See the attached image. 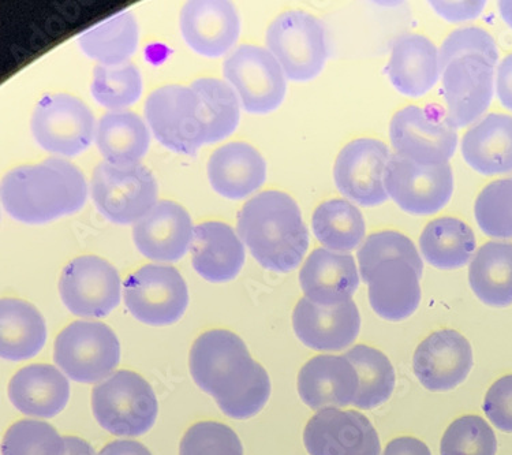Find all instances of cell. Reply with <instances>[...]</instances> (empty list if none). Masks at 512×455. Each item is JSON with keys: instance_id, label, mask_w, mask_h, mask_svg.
I'll return each instance as SVG.
<instances>
[{"instance_id": "40", "label": "cell", "mask_w": 512, "mask_h": 455, "mask_svg": "<svg viewBox=\"0 0 512 455\" xmlns=\"http://www.w3.org/2000/svg\"><path fill=\"white\" fill-rule=\"evenodd\" d=\"M65 438L52 425L21 420L11 425L2 443L3 455H65Z\"/></svg>"}, {"instance_id": "12", "label": "cell", "mask_w": 512, "mask_h": 455, "mask_svg": "<svg viewBox=\"0 0 512 455\" xmlns=\"http://www.w3.org/2000/svg\"><path fill=\"white\" fill-rule=\"evenodd\" d=\"M223 74L250 114L272 113L286 96L282 66L263 47L239 46L224 61Z\"/></svg>"}, {"instance_id": "20", "label": "cell", "mask_w": 512, "mask_h": 455, "mask_svg": "<svg viewBox=\"0 0 512 455\" xmlns=\"http://www.w3.org/2000/svg\"><path fill=\"white\" fill-rule=\"evenodd\" d=\"M181 32L197 54L218 58L237 43L241 21L231 2L192 0L181 11Z\"/></svg>"}, {"instance_id": "9", "label": "cell", "mask_w": 512, "mask_h": 455, "mask_svg": "<svg viewBox=\"0 0 512 455\" xmlns=\"http://www.w3.org/2000/svg\"><path fill=\"white\" fill-rule=\"evenodd\" d=\"M390 139L396 154L420 166H444L455 154L457 129L440 107L409 106L391 119Z\"/></svg>"}, {"instance_id": "21", "label": "cell", "mask_w": 512, "mask_h": 455, "mask_svg": "<svg viewBox=\"0 0 512 455\" xmlns=\"http://www.w3.org/2000/svg\"><path fill=\"white\" fill-rule=\"evenodd\" d=\"M194 236L188 211L174 201H159L133 229L138 251L149 260L174 263L190 251Z\"/></svg>"}, {"instance_id": "6", "label": "cell", "mask_w": 512, "mask_h": 455, "mask_svg": "<svg viewBox=\"0 0 512 455\" xmlns=\"http://www.w3.org/2000/svg\"><path fill=\"white\" fill-rule=\"evenodd\" d=\"M91 193L97 210L115 225H136L159 203L158 182L142 164L100 163L92 174Z\"/></svg>"}, {"instance_id": "48", "label": "cell", "mask_w": 512, "mask_h": 455, "mask_svg": "<svg viewBox=\"0 0 512 455\" xmlns=\"http://www.w3.org/2000/svg\"><path fill=\"white\" fill-rule=\"evenodd\" d=\"M383 455H432V453L422 440L402 436V438L391 440Z\"/></svg>"}, {"instance_id": "37", "label": "cell", "mask_w": 512, "mask_h": 455, "mask_svg": "<svg viewBox=\"0 0 512 455\" xmlns=\"http://www.w3.org/2000/svg\"><path fill=\"white\" fill-rule=\"evenodd\" d=\"M190 87L200 99L207 128V143H218L233 134L241 119V111L238 95L229 82L200 78L192 82Z\"/></svg>"}, {"instance_id": "22", "label": "cell", "mask_w": 512, "mask_h": 455, "mask_svg": "<svg viewBox=\"0 0 512 455\" xmlns=\"http://www.w3.org/2000/svg\"><path fill=\"white\" fill-rule=\"evenodd\" d=\"M293 327L298 339L320 352H339L353 345L361 330V316L354 301L338 307H320L301 298L293 313Z\"/></svg>"}, {"instance_id": "2", "label": "cell", "mask_w": 512, "mask_h": 455, "mask_svg": "<svg viewBox=\"0 0 512 455\" xmlns=\"http://www.w3.org/2000/svg\"><path fill=\"white\" fill-rule=\"evenodd\" d=\"M88 199L84 174L69 160L51 158L17 167L2 181V205L25 225H44L76 214Z\"/></svg>"}, {"instance_id": "18", "label": "cell", "mask_w": 512, "mask_h": 455, "mask_svg": "<svg viewBox=\"0 0 512 455\" xmlns=\"http://www.w3.org/2000/svg\"><path fill=\"white\" fill-rule=\"evenodd\" d=\"M304 443L310 455H380L379 435L357 410H319L306 424Z\"/></svg>"}, {"instance_id": "50", "label": "cell", "mask_w": 512, "mask_h": 455, "mask_svg": "<svg viewBox=\"0 0 512 455\" xmlns=\"http://www.w3.org/2000/svg\"><path fill=\"white\" fill-rule=\"evenodd\" d=\"M65 443V455H96L87 440L76 438V436H66Z\"/></svg>"}, {"instance_id": "44", "label": "cell", "mask_w": 512, "mask_h": 455, "mask_svg": "<svg viewBox=\"0 0 512 455\" xmlns=\"http://www.w3.org/2000/svg\"><path fill=\"white\" fill-rule=\"evenodd\" d=\"M388 256H405L422 263L420 253H418L413 241L398 233V231L392 230L372 234V236L366 238L357 253L360 268L369 266L373 261Z\"/></svg>"}, {"instance_id": "4", "label": "cell", "mask_w": 512, "mask_h": 455, "mask_svg": "<svg viewBox=\"0 0 512 455\" xmlns=\"http://www.w3.org/2000/svg\"><path fill=\"white\" fill-rule=\"evenodd\" d=\"M97 423L115 436L147 434L158 417V399L151 384L140 375L119 371L92 391Z\"/></svg>"}, {"instance_id": "45", "label": "cell", "mask_w": 512, "mask_h": 455, "mask_svg": "<svg viewBox=\"0 0 512 455\" xmlns=\"http://www.w3.org/2000/svg\"><path fill=\"white\" fill-rule=\"evenodd\" d=\"M482 408L497 430L512 434V375L503 376L492 384Z\"/></svg>"}, {"instance_id": "42", "label": "cell", "mask_w": 512, "mask_h": 455, "mask_svg": "<svg viewBox=\"0 0 512 455\" xmlns=\"http://www.w3.org/2000/svg\"><path fill=\"white\" fill-rule=\"evenodd\" d=\"M179 455H244V447L227 425L201 421L183 436Z\"/></svg>"}, {"instance_id": "3", "label": "cell", "mask_w": 512, "mask_h": 455, "mask_svg": "<svg viewBox=\"0 0 512 455\" xmlns=\"http://www.w3.org/2000/svg\"><path fill=\"white\" fill-rule=\"evenodd\" d=\"M237 230L257 263L269 271H294L308 252L309 231L300 207L279 190L250 199L239 211Z\"/></svg>"}, {"instance_id": "30", "label": "cell", "mask_w": 512, "mask_h": 455, "mask_svg": "<svg viewBox=\"0 0 512 455\" xmlns=\"http://www.w3.org/2000/svg\"><path fill=\"white\" fill-rule=\"evenodd\" d=\"M47 341L44 317L29 302L5 298L0 304V354L5 360L35 357Z\"/></svg>"}, {"instance_id": "39", "label": "cell", "mask_w": 512, "mask_h": 455, "mask_svg": "<svg viewBox=\"0 0 512 455\" xmlns=\"http://www.w3.org/2000/svg\"><path fill=\"white\" fill-rule=\"evenodd\" d=\"M474 214L487 236L512 238V177L485 186L477 197Z\"/></svg>"}, {"instance_id": "49", "label": "cell", "mask_w": 512, "mask_h": 455, "mask_svg": "<svg viewBox=\"0 0 512 455\" xmlns=\"http://www.w3.org/2000/svg\"><path fill=\"white\" fill-rule=\"evenodd\" d=\"M97 455H152V453L147 447L133 440H115L108 443Z\"/></svg>"}, {"instance_id": "38", "label": "cell", "mask_w": 512, "mask_h": 455, "mask_svg": "<svg viewBox=\"0 0 512 455\" xmlns=\"http://www.w3.org/2000/svg\"><path fill=\"white\" fill-rule=\"evenodd\" d=\"M92 96L100 106L122 111L140 99L142 77L132 62L118 66L99 65L93 70Z\"/></svg>"}, {"instance_id": "7", "label": "cell", "mask_w": 512, "mask_h": 455, "mask_svg": "<svg viewBox=\"0 0 512 455\" xmlns=\"http://www.w3.org/2000/svg\"><path fill=\"white\" fill-rule=\"evenodd\" d=\"M145 118L156 140L177 154L196 155L207 143L203 110L192 87L156 89L145 102Z\"/></svg>"}, {"instance_id": "23", "label": "cell", "mask_w": 512, "mask_h": 455, "mask_svg": "<svg viewBox=\"0 0 512 455\" xmlns=\"http://www.w3.org/2000/svg\"><path fill=\"white\" fill-rule=\"evenodd\" d=\"M358 389L360 379L346 356L313 357L298 375V394L313 410L353 405Z\"/></svg>"}, {"instance_id": "14", "label": "cell", "mask_w": 512, "mask_h": 455, "mask_svg": "<svg viewBox=\"0 0 512 455\" xmlns=\"http://www.w3.org/2000/svg\"><path fill=\"white\" fill-rule=\"evenodd\" d=\"M384 184L403 211L411 215H433L450 203L454 175L450 164L420 166L398 154L388 160Z\"/></svg>"}, {"instance_id": "46", "label": "cell", "mask_w": 512, "mask_h": 455, "mask_svg": "<svg viewBox=\"0 0 512 455\" xmlns=\"http://www.w3.org/2000/svg\"><path fill=\"white\" fill-rule=\"evenodd\" d=\"M431 5L444 20L461 22L474 20L480 16L485 2H431Z\"/></svg>"}, {"instance_id": "1", "label": "cell", "mask_w": 512, "mask_h": 455, "mask_svg": "<svg viewBox=\"0 0 512 455\" xmlns=\"http://www.w3.org/2000/svg\"><path fill=\"white\" fill-rule=\"evenodd\" d=\"M189 367L197 386L231 419H250L267 405L271 395L267 371L231 331L212 330L198 337L190 350Z\"/></svg>"}, {"instance_id": "36", "label": "cell", "mask_w": 512, "mask_h": 455, "mask_svg": "<svg viewBox=\"0 0 512 455\" xmlns=\"http://www.w3.org/2000/svg\"><path fill=\"white\" fill-rule=\"evenodd\" d=\"M360 379L355 408L369 410L383 405L395 389V371L386 354L371 346L357 345L345 354Z\"/></svg>"}, {"instance_id": "8", "label": "cell", "mask_w": 512, "mask_h": 455, "mask_svg": "<svg viewBox=\"0 0 512 455\" xmlns=\"http://www.w3.org/2000/svg\"><path fill=\"white\" fill-rule=\"evenodd\" d=\"M54 360L74 382H102L118 367L121 345L104 323L74 322L56 338Z\"/></svg>"}, {"instance_id": "10", "label": "cell", "mask_w": 512, "mask_h": 455, "mask_svg": "<svg viewBox=\"0 0 512 455\" xmlns=\"http://www.w3.org/2000/svg\"><path fill=\"white\" fill-rule=\"evenodd\" d=\"M31 129L44 151L73 158L91 147L97 128L87 104L67 93H55L37 103Z\"/></svg>"}, {"instance_id": "27", "label": "cell", "mask_w": 512, "mask_h": 455, "mask_svg": "<svg viewBox=\"0 0 512 455\" xmlns=\"http://www.w3.org/2000/svg\"><path fill=\"white\" fill-rule=\"evenodd\" d=\"M267 164L260 152L246 143H230L213 152L208 179L218 195L241 200L264 185Z\"/></svg>"}, {"instance_id": "34", "label": "cell", "mask_w": 512, "mask_h": 455, "mask_svg": "<svg viewBox=\"0 0 512 455\" xmlns=\"http://www.w3.org/2000/svg\"><path fill=\"white\" fill-rule=\"evenodd\" d=\"M81 50L103 66L126 63L138 47V24L130 11H121L78 37Z\"/></svg>"}, {"instance_id": "51", "label": "cell", "mask_w": 512, "mask_h": 455, "mask_svg": "<svg viewBox=\"0 0 512 455\" xmlns=\"http://www.w3.org/2000/svg\"><path fill=\"white\" fill-rule=\"evenodd\" d=\"M499 10L500 14H502L503 20L512 28V0H503V2H499Z\"/></svg>"}, {"instance_id": "32", "label": "cell", "mask_w": 512, "mask_h": 455, "mask_svg": "<svg viewBox=\"0 0 512 455\" xmlns=\"http://www.w3.org/2000/svg\"><path fill=\"white\" fill-rule=\"evenodd\" d=\"M474 294L489 307L512 305V244L492 241L482 245L469 267Z\"/></svg>"}, {"instance_id": "43", "label": "cell", "mask_w": 512, "mask_h": 455, "mask_svg": "<svg viewBox=\"0 0 512 455\" xmlns=\"http://www.w3.org/2000/svg\"><path fill=\"white\" fill-rule=\"evenodd\" d=\"M459 54H481L489 61H499V52L493 37L477 26L457 29L447 36L439 51V65Z\"/></svg>"}, {"instance_id": "11", "label": "cell", "mask_w": 512, "mask_h": 455, "mask_svg": "<svg viewBox=\"0 0 512 455\" xmlns=\"http://www.w3.org/2000/svg\"><path fill=\"white\" fill-rule=\"evenodd\" d=\"M123 300L129 312L141 323L171 326L188 308V285L174 267L149 264L127 277Z\"/></svg>"}, {"instance_id": "28", "label": "cell", "mask_w": 512, "mask_h": 455, "mask_svg": "<svg viewBox=\"0 0 512 455\" xmlns=\"http://www.w3.org/2000/svg\"><path fill=\"white\" fill-rule=\"evenodd\" d=\"M9 398L26 416L52 419L65 410L69 402V380L52 365H29L11 379Z\"/></svg>"}, {"instance_id": "13", "label": "cell", "mask_w": 512, "mask_h": 455, "mask_svg": "<svg viewBox=\"0 0 512 455\" xmlns=\"http://www.w3.org/2000/svg\"><path fill=\"white\" fill-rule=\"evenodd\" d=\"M496 63L481 54H459L439 65L447 119L455 129L477 121L493 98Z\"/></svg>"}, {"instance_id": "15", "label": "cell", "mask_w": 512, "mask_h": 455, "mask_svg": "<svg viewBox=\"0 0 512 455\" xmlns=\"http://www.w3.org/2000/svg\"><path fill=\"white\" fill-rule=\"evenodd\" d=\"M117 268L97 256H81L63 268L59 293L65 307L80 317H106L121 301Z\"/></svg>"}, {"instance_id": "47", "label": "cell", "mask_w": 512, "mask_h": 455, "mask_svg": "<svg viewBox=\"0 0 512 455\" xmlns=\"http://www.w3.org/2000/svg\"><path fill=\"white\" fill-rule=\"evenodd\" d=\"M496 92L503 106L512 111V54L497 67Z\"/></svg>"}, {"instance_id": "25", "label": "cell", "mask_w": 512, "mask_h": 455, "mask_svg": "<svg viewBox=\"0 0 512 455\" xmlns=\"http://www.w3.org/2000/svg\"><path fill=\"white\" fill-rule=\"evenodd\" d=\"M194 270L205 281H233L245 264V245L226 223L207 222L194 227L192 246Z\"/></svg>"}, {"instance_id": "33", "label": "cell", "mask_w": 512, "mask_h": 455, "mask_svg": "<svg viewBox=\"0 0 512 455\" xmlns=\"http://www.w3.org/2000/svg\"><path fill=\"white\" fill-rule=\"evenodd\" d=\"M477 241L473 230L457 218L432 220L422 231V256L439 270H457L472 259Z\"/></svg>"}, {"instance_id": "16", "label": "cell", "mask_w": 512, "mask_h": 455, "mask_svg": "<svg viewBox=\"0 0 512 455\" xmlns=\"http://www.w3.org/2000/svg\"><path fill=\"white\" fill-rule=\"evenodd\" d=\"M422 268L424 264L405 256L383 257L360 268L373 311L390 322L413 315L420 307Z\"/></svg>"}, {"instance_id": "24", "label": "cell", "mask_w": 512, "mask_h": 455, "mask_svg": "<svg viewBox=\"0 0 512 455\" xmlns=\"http://www.w3.org/2000/svg\"><path fill=\"white\" fill-rule=\"evenodd\" d=\"M305 298L320 307H338L351 301L360 286L353 256L316 249L306 259L300 272Z\"/></svg>"}, {"instance_id": "5", "label": "cell", "mask_w": 512, "mask_h": 455, "mask_svg": "<svg viewBox=\"0 0 512 455\" xmlns=\"http://www.w3.org/2000/svg\"><path fill=\"white\" fill-rule=\"evenodd\" d=\"M268 51L289 80L305 82L319 76L328 57L323 22L301 10L286 11L269 25Z\"/></svg>"}, {"instance_id": "17", "label": "cell", "mask_w": 512, "mask_h": 455, "mask_svg": "<svg viewBox=\"0 0 512 455\" xmlns=\"http://www.w3.org/2000/svg\"><path fill=\"white\" fill-rule=\"evenodd\" d=\"M390 158V148L379 140L351 141L339 152L335 162L334 178L339 192L362 207L386 203L384 174Z\"/></svg>"}, {"instance_id": "41", "label": "cell", "mask_w": 512, "mask_h": 455, "mask_svg": "<svg viewBox=\"0 0 512 455\" xmlns=\"http://www.w3.org/2000/svg\"><path fill=\"white\" fill-rule=\"evenodd\" d=\"M497 440L491 425L480 416H463L444 432L442 455H496Z\"/></svg>"}, {"instance_id": "31", "label": "cell", "mask_w": 512, "mask_h": 455, "mask_svg": "<svg viewBox=\"0 0 512 455\" xmlns=\"http://www.w3.org/2000/svg\"><path fill=\"white\" fill-rule=\"evenodd\" d=\"M151 144L148 126L137 114L111 111L103 115L96 129V145L112 166L140 164Z\"/></svg>"}, {"instance_id": "35", "label": "cell", "mask_w": 512, "mask_h": 455, "mask_svg": "<svg viewBox=\"0 0 512 455\" xmlns=\"http://www.w3.org/2000/svg\"><path fill=\"white\" fill-rule=\"evenodd\" d=\"M317 240L332 252H350L365 238L364 215L353 203L334 199L316 208L312 218Z\"/></svg>"}, {"instance_id": "29", "label": "cell", "mask_w": 512, "mask_h": 455, "mask_svg": "<svg viewBox=\"0 0 512 455\" xmlns=\"http://www.w3.org/2000/svg\"><path fill=\"white\" fill-rule=\"evenodd\" d=\"M466 163L484 175L512 171V117L489 114L467 130L462 140Z\"/></svg>"}, {"instance_id": "19", "label": "cell", "mask_w": 512, "mask_h": 455, "mask_svg": "<svg viewBox=\"0 0 512 455\" xmlns=\"http://www.w3.org/2000/svg\"><path fill=\"white\" fill-rule=\"evenodd\" d=\"M413 368L425 389L454 390L472 371V345L458 331H436L418 345Z\"/></svg>"}, {"instance_id": "26", "label": "cell", "mask_w": 512, "mask_h": 455, "mask_svg": "<svg viewBox=\"0 0 512 455\" xmlns=\"http://www.w3.org/2000/svg\"><path fill=\"white\" fill-rule=\"evenodd\" d=\"M386 73L402 95L420 98L439 80V51L428 37L406 33L396 39Z\"/></svg>"}]
</instances>
